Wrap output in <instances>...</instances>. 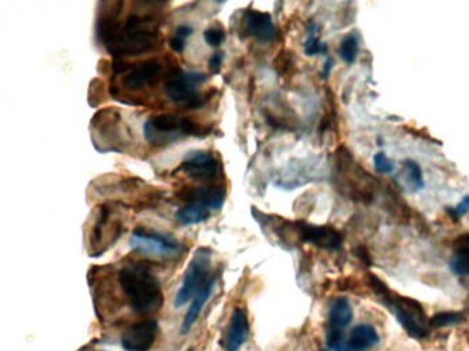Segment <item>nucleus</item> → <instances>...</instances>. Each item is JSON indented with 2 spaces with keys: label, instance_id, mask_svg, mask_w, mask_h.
<instances>
[{
  "label": "nucleus",
  "instance_id": "1",
  "mask_svg": "<svg viewBox=\"0 0 469 351\" xmlns=\"http://www.w3.org/2000/svg\"><path fill=\"white\" fill-rule=\"evenodd\" d=\"M122 3H110L101 13L97 34L107 53L115 58L134 57L154 51L162 46V36L154 18L132 14L120 20Z\"/></svg>",
  "mask_w": 469,
  "mask_h": 351
},
{
  "label": "nucleus",
  "instance_id": "2",
  "mask_svg": "<svg viewBox=\"0 0 469 351\" xmlns=\"http://www.w3.org/2000/svg\"><path fill=\"white\" fill-rule=\"evenodd\" d=\"M120 286L132 309L139 315L155 313L164 305V292L160 280L140 263L121 269Z\"/></svg>",
  "mask_w": 469,
  "mask_h": 351
},
{
  "label": "nucleus",
  "instance_id": "3",
  "mask_svg": "<svg viewBox=\"0 0 469 351\" xmlns=\"http://www.w3.org/2000/svg\"><path fill=\"white\" fill-rule=\"evenodd\" d=\"M332 181L337 191L354 202L369 203L374 198V179L343 146L335 151Z\"/></svg>",
  "mask_w": 469,
  "mask_h": 351
},
{
  "label": "nucleus",
  "instance_id": "4",
  "mask_svg": "<svg viewBox=\"0 0 469 351\" xmlns=\"http://www.w3.org/2000/svg\"><path fill=\"white\" fill-rule=\"evenodd\" d=\"M190 136H202V130L195 121L184 116L158 114L144 124V137L153 146L164 147Z\"/></svg>",
  "mask_w": 469,
  "mask_h": 351
},
{
  "label": "nucleus",
  "instance_id": "5",
  "mask_svg": "<svg viewBox=\"0 0 469 351\" xmlns=\"http://www.w3.org/2000/svg\"><path fill=\"white\" fill-rule=\"evenodd\" d=\"M379 296L383 298L384 305L393 312V315L400 321L409 336L414 339H424L428 336L431 329L430 319L427 317L423 306L417 301L406 296L393 295L390 289Z\"/></svg>",
  "mask_w": 469,
  "mask_h": 351
},
{
  "label": "nucleus",
  "instance_id": "6",
  "mask_svg": "<svg viewBox=\"0 0 469 351\" xmlns=\"http://www.w3.org/2000/svg\"><path fill=\"white\" fill-rule=\"evenodd\" d=\"M206 77L197 71H173L167 80L165 94L169 100L180 107L200 109L204 103L198 85L204 83Z\"/></svg>",
  "mask_w": 469,
  "mask_h": 351
},
{
  "label": "nucleus",
  "instance_id": "7",
  "mask_svg": "<svg viewBox=\"0 0 469 351\" xmlns=\"http://www.w3.org/2000/svg\"><path fill=\"white\" fill-rule=\"evenodd\" d=\"M131 247L140 254L165 259L177 258L183 253V246L176 238L160 230L146 228L134 229L131 236Z\"/></svg>",
  "mask_w": 469,
  "mask_h": 351
},
{
  "label": "nucleus",
  "instance_id": "8",
  "mask_svg": "<svg viewBox=\"0 0 469 351\" xmlns=\"http://www.w3.org/2000/svg\"><path fill=\"white\" fill-rule=\"evenodd\" d=\"M210 266H211L210 250L198 249L192 256V259L190 261L188 268L184 273L183 283L176 294V298H174L176 308L184 306L187 302L194 299V296L201 291L202 287L211 277L209 276Z\"/></svg>",
  "mask_w": 469,
  "mask_h": 351
},
{
  "label": "nucleus",
  "instance_id": "9",
  "mask_svg": "<svg viewBox=\"0 0 469 351\" xmlns=\"http://www.w3.org/2000/svg\"><path fill=\"white\" fill-rule=\"evenodd\" d=\"M114 71L121 73V85L128 91H140L157 84L164 77V66L151 60L132 66L114 64Z\"/></svg>",
  "mask_w": 469,
  "mask_h": 351
},
{
  "label": "nucleus",
  "instance_id": "10",
  "mask_svg": "<svg viewBox=\"0 0 469 351\" xmlns=\"http://www.w3.org/2000/svg\"><path fill=\"white\" fill-rule=\"evenodd\" d=\"M353 321V308L346 298H337L328 312L327 342L331 350L335 351L344 340V331Z\"/></svg>",
  "mask_w": 469,
  "mask_h": 351
},
{
  "label": "nucleus",
  "instance_id": "11",
  "mask_svg": "<svg viewBox=\"0 0 469 351\" xmlns=\"http://www.w3.org/2000/svg\"><path fill=\"white\" fill-rule=\"evenodd\" d=\"M122 232V220L118 212L110 205H102L97 216V220L91 228V245L95 247L108 239L110 243H115Z\"/></svg>",
  "mask_w": 469,
  "mask_h": 351
},
{
  "label": "nucleus",
  "instance_id": "12",
  "mask_svg": "<svg viewBox=\"0 0 469 351\" xmlns=\"http://www.w3.org/2000/svg\"><path fill=\"white\" fill-rule=\"evenodd\" d=\"M188 177L197 181H211L217 179L220 165L216 157L209 151L190 153L178 166Z\"/></svg>",
  "mask_w": 469,
  "mask_h": 351
},
{
  "label": "nucleus",
  "instance_id": "13",
  "mask_svg": "<svg viewBox=\"0 0 469 351\" xmlns=\"http://www.w3.org/2000/svg\"><path fill=\"white\" fill-rule=\"evenodd\" d=\"M158 329L157 321L143 319L125 331L121 345L127 351H148L155 343Z\"/></svg>",
  "mask_w": 469,
  "mask_h": 351
},
{
  "label": "nucleus",
  "instance_id": "14",
  "mask_svg": "<svg viewBox=\"0 0 469 351\" xmlns=\"http://www.w3.org/2000/svg\"><path fill=\"white\" fill-rule=\"evenodd\" d=\"M297 232L303 242L314 245L326 250H339L343 245V238L340 232L328 225H309L295 223Z\"/></svg>",
  "mask_w": 469,
  "mask_h": 351
},
{
  "label": "nucleus",
  "instance_id": "15",
  "mask_svg": "<svg viewBox=\"0 0 469 351\" xmlns=\"http://www.w3.org/2000/svg\"><path fill=\"white\" fill-rule=\"evenodd\" d=\"M243 27L247 36H251L258 41L270 43L277 39V28L269 13L248 10L244 14Z\"/></svg>",
  "mask_w": 469,
  "mask_h": 351
},
{
  "label": "nucleus",
  "instance_id": "16",
  "mask_svg": "<svg viewBox=\"0 0 469 351\" xmlns=\"http://www.w3.org/2000/svg\"><path fill=\"white\" fill-rule=\"evenodd\" d=\"M177 198L186 205H201L211 212L220 210L225 202V193L217 187H184L177 192Z\"/></svg>",
  "mask_w": 469,
  "mask_h": 351
},
{
  "label": "nucleus",
  "instance_id": "17",
  "mask_svg": "<svg viewBox=\"0 0 469 351\" xmlns=\"http://www.w3.org/2000/svg\"><path fill=\"white\" fill-rule=\"evenodd\" d=\"M379 343L376 329L368 324L354 326L335 351H367Z\"/></svg>",
  "mask_w": 469,
  "mask_h": 351
},
{
  "label": "nucleus",
  "instance_id": "18",
  "mask_svg": "<svg viewBox=\"0 0 469 351\" xmlns=\"http://www.w3.org/2000/svg\"><path fill=\"white\" fill-rule=\"evenodd\" d=\"M248 319L244 310L234 309L224 340L225 351H239L248 338Z\"/></svg>",
  "mask_w": 469,
  "mask_h": 351
},
{
  "label": "nucleus",
  "instance_id": "19",
  "mask_svg": "<svg viewBox=\"0 0 469 351\" xmlns=\"http://www.w3.org/2000/svg\"><path fill=\"white\" fill-rule=\"evenodd\" d=\"M214 286H216V276L214 277L211 276L207 280V283L202 287L201 291L194 296L192 303H191V306H190V309H188V312L184 317V321H183V325H181V332L183 333H188L191 331V328L194 326V324L200 319L204 305L207 303L209 298L211 296Z\"/></svg>",
  "mask_w": 469,
  "mask_h": 351
},
{
  "label": "nucleus",
  "instance_id": "20",
  "mask_svg": "<svg viewBox=\"0 0 469 351\" xmlns=\"http://www.w3.org/2000/svg\"><path fill=\"white\" fill-rule=\"evenodd\" d=\"M450 269L458 276H469V233H464L456 239Z\"/></svg>",
  "mask_w": 469,
  "mask_h": 351
},
{
  "label": "nucleus",
  "instance_id": "21",
  "mask_svg": "<svg viewBox=\"0 0 469 351\" xmlns=\"http://www.w3.org/2000/svg\"><path fill=\"white\" fill-rule=\"evenodd\" d=\"M211 210L201 206V205H186L183 207H180L176 214H174V220L178 225L183 226H190V225H198V223H206L210 216H211Z\"/></svg>",
  "mask_w": 469,
  "mask_h": 351
},
{
  "label": "nucleus",
  "instance_id": "22",
  "mask_svg": "<svg viewBox=\"0 0 469 351\" xmlns=\"http://www.w3.org/2000/svg\"><path fill=\"white\" fill-rule=\"evenodd\" d=\"M317 29L318 27L316 24H310L309 29H307V34H306V40L303 44L304 48V54L307 57H314V55H320V54H327L328 47L324 41L320 40L318 34H317Z\"/></svg>",
  "mask_w": 469,
  "mask_h": 351
},
{
  "label": "nucleus",
  "instance_id": "23",
  "mask_svg": "<svg viewBox=\"0 0 469 351\" xmlns=\"http://www.w3.org/2000/svg\"><path fill=\"white\" fill-rule=\"evenodd\" d=\"M358 51H360V46H358V39L356 34L350 33L342 39L340 46H339V54L344 62L353 64L358 57Z\"/></svg>",
  "mask_w": 469,
  "mask_h": 351
},
{
  "label": "nucleus",
  "instance_id": "24",
  "mask_svg": "<svg viewBox=\"0 0 469 351\" xmlns=\"http://www.w3.org/2000/svg\"><path fill=\"white\" fill-rule=\"evenodd\" d=\"M403 170L406 174V181L410 184L412 190H421L424 187V179H423V172L421 167L417 162L414 160H405L403 162Z\"/></svg>",
  "mask_w": 469,
  "mask_h": 351
},
{
  "label": "nucleus",
  "instance_id": "25",
  "mask_svg": "<svg viewBox=\"0 0 469 351\" xmlns=\"http://www.w3.org/2000/svg\"><path fill=\"white\" fill-rule=\"evenodd\" d=\"M464 321V316L461 313L456 312H442L438 313L433 319H430L431 328L433 326H447V325H456L458 322Z\"/></svg>",
  "mask_w": 469,
  "mask_h": 351
},
{
  "label": "nucleus",
  "instance_id": "26",
  "mask_svg": "<svg viewBox=\"0 0 469 351\" xmlns=\"http://www.w3.org/2000/svg\"><path fill=\"white\" fill-rule=\"evenodd\" d=\"M294 66V55L291 51H281L274 60V69L277 74H287Z\"/></svg>",
  "mask_w": 469,
  "mask_h": 351
},
{
  "label": "nucleus",
  "instance_id": "27",
  "mask_svg": "<svg viewBox=\"0 0 469 351\" xmlns=\"http://www.w3.org/2000/svg\"><path fill=\"white\" fill-rule=\"evenodd\" d=\"M203 37L207 46L218 48L225 41L227 34H225V31L221 28H209L203 33Z\"/></svg>",
  "mask_w": 469,
  "mask_h": 351
},
{
  "label": "nucleus",
  "instance_id": "28",
  "mask_svg": "<svg viewBox=\"0 0 469 351\" xmlns=\"http://www.w3.org/2000/svg\"><path fill=\"white\" fill-rule=\"evenodd\" d=\"M373 163H374V169L380 174H388L394 170L393 160H390L384 153H377L373 158Z\"/></svg>",
  "mask_w": 469,
  "mask_h": 351
},
{
  "label": "nucleus",
  "instance_id": "29",
  "mask_svg": "<svg viewBox=\"0 0 469 351\" xmlns=\"http://www.w3.org/2000/svg\"><path fill=\"white\" fill-rule=\"evenodd\" d=\"M449 213H450L454 219H458V217H461V216H464V214L469 213V196H465V198L463 199L461 203H458L456 207L450 209Z\"/></svg>",
  "mask_w": 469,
  "mask_h": 351
},
{
  "label": "nucleus",
  "instance_id": "30",
  "mask_svg": "<svg viewBox=\"0 0 469 351\" xmlns=\"http://www.w3.org/2000/svg\"><path fill=\"white\" fill-rule=\"evenodd\" d=\"M224 61V54L223 53H216L211 55V58L209 60V67L213 73H218L221 69V64Z\"/></svg>",
  "mask_w": 469,
  "mask_h": 351
},
{
  "label": "nucleus",
  "instance_id": "31",
  "mask_svg": "<svg viewBox=\"0 0 469 351\" xmlns=\"http://www.w3.org/2000/svg\"><path fill=\"white\" fill-rule=\"evenodd\" d=\"M186 44H187V40H183V39L174 36V34L172 36V39H170V41H169L170 48H172L174 53H177V54H181V53L186 50Z\"/></svg>",
  "mask_w": 469,
  "mask_h": 351
},
{
  "label": "nucleus",
  "instance_id": "32",
  "mask_svg": "<svg viewBox=\"0 0 469 351\" xmlns=\"http://www.w3.org/2000/svg\"><path fill=\"white\" fill-rule=\"evenodd\" d=\"M192 33H194V28L192 27H190V25H180V27H177V29H176V32H174V36H177V37H180V39H183V40H187L190 36H192Z\"/></svg>",
  "mask_w": 469,
  "mask_h": 351
},
{
  "label": "nucleus",
  "instance_id": "33",
  "mask_svg": "<svg viewBox=\"0 0 469 351\" xmlns=\"http://www.w3.org/2000/svg\"><path fill=\"white\" fill-rule=\"evenodd\" d=\"M334 60L332 58H327V61H326V64H324V67H323V73H321V76L326 78V77H328L330 76V73H331V70H332V67H334Z\"/></svg>",
  "mask_w": 469,
  "mask_h": 351
},
{
  "label": "nucleus",
  "instance_id": "34",
  "mask_svg": "<svg viewBox=\"0 0 469 351\" xmlns=\"http://www.w3.org/2000/svg\"><path fill=\"white\" fill-rule=\"evenodd\" d=\"M321 351H327V350H321Z\"/></svg>",
  "mask_w": 469,
  "mask_h": 351
}]
</instances>
